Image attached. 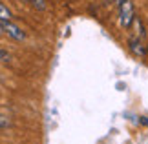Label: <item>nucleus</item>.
I'll return each mask as SVG.
<instances>
[{
	"instance_id": "obj_1",
	"label": "nucleus",
	"mask_w": 148,
	"mask_h": 144,
	"mask_svg": "<svg viewBox=\"0 0 148 144\" xmlns=\"http://www.w3.org/2000/svg\"><path fill=\"white\" fill-rule=\"evenodd\" d=\"M135 20V9L132 0H121L119 2V22H121V27L124 29H130Z\"/></svg>"
},
{
	"instance_id": "obj_2",
	"label": "nucleus",
	"mask_w": 148,
	"mask_h": 144,
	"mask_svg": "<svg viewBox=\"0 0 148 144\" xmlns=\"http://www.w3.org/2000/svg\"><path fill=\"white\" fill-rule=\"evenodd\" d=\"M128 48H130V51H132L135 57H139V59L146 57V53H148V48L145 46L143 38H139V37H132V38H130L128 40Z\"/></svg>"
},
{
	"instance_id": "obj_3",
	"label": "nucleus",
	"mask_w": 148,
	"mask_h": 144,
	"mask_svg": "<svg viewBox=\"0 0 148 144\" xmlns=\"http://www.w3.org/2000/svg\"><path fill=\"white\" fill-rule=\"evenodd\" d=\"M2 26H4V31L8 33V35L11 37V38H15V40H24L26 38V33L20 29L16 24H13V22H2Z\"/></svg>"
},
{
	"instance_id": "obj_4",
	"label": "nucleus",
	"mask_w": 148,
	"mask_h": 144,
	"mask_svg": "<svg viewBox=\"0 0 148 144\" xmlns=\"http://www.w3.org/2000/svg\"><path fill=\"white\" fill-rule=\"evenodd\" d=\"M134 29H135V35L134 37H139V38H145V26H143V22H141L139 16H135V20H134Z\"/></svg>"
},
{
	"instance_id": "obj_5",
	"label": "nucleus",
	"mask_w": 148,
	"mask_h": 144,
	"mask_svg": "<svg viewBox=\"0 0 148 144\" xmlns=\"http://www.w3.org/2000/svg\"><path fill=\"white\" fill-rule=\"evenodd\" d=\"M9 20H11V11L4 4H0V22H9Z\"/></svg>"
},
{
	"instance_id": "obj_6",
	"label": "nucleus",
	"mask_w": 148,
	"mask_h": 144,
	"mask_svg": "<svg viewBox=\"0 0 148 144\" xmlns=\"http://www.w3.org/2000/svg\"><path fill=\"white\" fill-rule=\"evenodd\" d=\"M27 2H31V5H33V8H35V9H38V11H44V9H46V0H27Z\"/></svg>"
},
{
	"instance_id": "obj_7",
	"label": "nucleus",
	"mask_w": 148,
	"mask_h": 144,
	"mask_svg": "<svg viewBox=\"0 0 148 144\" xmlns=\"http://www.w3.org/2000/svg\"><path fill=\"white\" fill-rule=\"evenodd\" d=\"M0 62H9V53L0 48Z\"/></svg>"
},
{
	"instance_id": "obj_8",
	"label": "nucleus",
	"mask_w": 148,
	"mask_h": 144,
	"mask_svg": "<svg viewBox=\"0 0 148 144\" xmlns=\"http://www.w3.org/2000/svg\"><path fill=\"white\" fill-rule=\"evenodd\" d=\"M11 122H9V120L8 119H5V117H2V115H0V128H8V126H9Z\"/></svg>"
},
{
	"instance_id": "obj_9",
	"label": "nucleus",
	"mask_w": 148,
	"mask_h": 144,
	"mask_svg": "<svg viewBox=\"0 0 148 144\" xmlns=\"http://www.w3.org/2000/svg\"><path fill=\"white\" fill-rule=\"evenodd\" d=\"M141 124H145V126H148V117H141Z\"/></svg>"
}]
</instances>
